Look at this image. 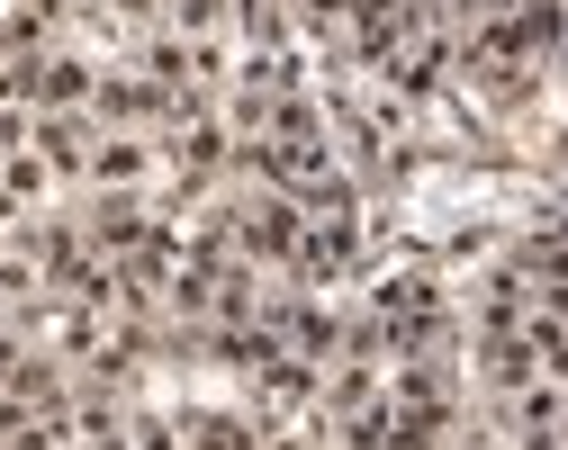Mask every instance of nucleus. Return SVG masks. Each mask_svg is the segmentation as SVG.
<instances>
[{
  "mask_svg": "<svg viewBox=\"0 0 568 450\" xmlns=\"http://www.w3.org/2000/svg\"><path fill=\"white\" fill-rule=\"evenodd\" d=\"M37 100H45V109H73V100H91V72H82V63H45Z\"/></svg>",
  "mask_w": 568,
  "mask_h": 450,
  "instance_id": "nucleus-3",
  "label": "nucleus"
},
{
  "mask_svg": "<svg viewBox=\"0 0 568 450\" xmlns=\"http://www.w3.org/2000/svg\"><path fill=\"white\" fill-rule=\"evenodd\" d=\"M91 181H100V190H126V181H145V154H135L126 135H109L100 154H91Z\"/></svg>",
  "mask_w": 568,
  "mask_h": 450,
  "instance_id": "nucleus-1",
  "label": "nucleus"
},
{
  "mask_svg": "<svg viewBox=\"0 0 568 450\" xmlns=\"http://www.w3.org/2000/svg\"><path fill=\"white\" fill-rule=\"evenodd\" d=\"M118 10H154V0H118Z\"/></svg>",
  "mask_w": 568,
  "mask_h": 450,
  "instance_id": "nucleus-4",
  "label": "nucleus"
},
{
  "mask_svg": "<svg viewBox=\"0 0 568 450\" xmlns=\"http://www.w3.org/2000/svg\"><path fill=\"white\" fill-rule=\"evenodd\" d=\"M190 450H253L244 415H190Z\"/></svg>",
  "mask_w": 568,
  "mask_h": 450,
  "instance_id": "nucleus-2",
  "label": "nucleus"
}]
</instances>
